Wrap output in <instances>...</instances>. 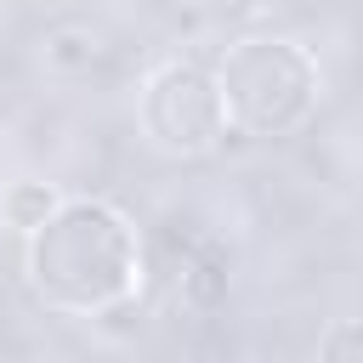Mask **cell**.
<instances>
[{"mask_svg": "<svg viewBox=\"0 0 363 363\" xmlns=\"http://www.w3.org/2000/svg\"><path fill=\"white\" fill-rule=\"evenodd\" d=\"M28 295L57 318H125L147 284V244L108 199H62L23 238Z\"/></svg>", "mask_w": 363, "mask_h": 363, "instance_id": "cell-1", "label": "cell"}, {"mask_svg": "<svg viewBox=\"0 0 363 363\" xmlns=\"http://www.w3.org/2000/svg\"><path fill=\"white\" fill-rule=\"evenodd\" d=\"M227 289H233V272H227V255L216 244L193 250L187 267H182V301L193 312H221L227 306Z\"/></svg>", "mask_w": 363, "mask_h": 363, "instance_id": "cell-5", "label": "cell"}, {"mask_svg": "<svg viewBox=\"0 0 363 363\" xmlns=\"http://www.w3.org/2000/svg\"><path fill=\"white\" fill-rule=\"evenodd\" d=\"M136 130L164 159H210L233 136L216 68H204L199 57L159 62L136 91Z\"/></svg>", "mask_w": 363, "mask_h": 363, "instance_id": "cell-3", "label": "cell"}, {"mask_svg": "<svg viewBox=\"0 0 363 363\" xmlns=\"http://www.w3.org/2000/svg\"><path fill=\"white\" fill-rule=\"evenodd\" d=\"M57 204H62V193H57L51 182L23 176V182H11V187L0 193V221H6L11 233H23V238H28V233H34V227L57 210Z\"/></svg>", "mask_w": 363, "mask_h": 363, "instance_id": "cell-6", "label": "cell"}, {"mask_svg": "<svg viewBox=\"0 0 363 363\" xmlns=\"http://www.w3.org/2000/svg\"><path fill=\"white\" fill-rule=\"evenodd\" d=\"M221 102L233 136L250 142H284L318 119L323 102V68L318 57L289 34H244L216 57Z\"/></svg>", "mask_w": 363, "mask_h": 363, "instance_id": "cell-2", "label": "cell"}, {"mask_svg": "<svg viewBox=\"0 0 363 363\" xmlns=\"http://www.w3.org/2000/svg\"><path fill=\"white\" fill-rule=\"evenodd\" d=\"M102 57H108V45L91 23H51L40 40V62L57 79H85L91 68H102Z\"/></svg>", "mask_w": 363, "mask_h": 363, "instance_id": "cell-4", "label": "cell"}, {"mask_svg": "<svg viewBox=\"0 0 363 363\" xmlns=\"http://www.w3.org/2000/svg\"><path fill=\"white\" fill-rule=\"evenodd\" d=\"M318 357H329V363H363V318L329 323L323 340H318Z\"/></svg>", "mask_w": 363, "mask_h": 363, "instance_id": "cell-7", "label": "cell"}]
</instances>
